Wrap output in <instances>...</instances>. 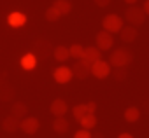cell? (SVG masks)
I'll return each instance as SVG.
<instances>
[{
    "instance_id": "cell-1",
    "label": "cell",
    "mask_w": 149,
    "mask_h": 138,
    "mask_svg": "<svg viewBox=\"0 0 149 138\" xmlns=\"http://www.w3.org/2000/svg\"><path fill=\"white\" fill-rule=\"evenodd\" d=\"M132 59H133V54L130 51H126V49H116L109 56V65L114 66V68H125V66H128L132 63Z\"/></svg>"
},
{
    "instance_id": "cell-2",
    "label": "cell",
    "mask_w": 149,
    "mask_h": 138,
    "mask_svg": "<svg viewBox=\"0 0 149 138\" xmlns=\"http://www.w3.org/2000/svg\"><path fill=\"white\" fill-rule=\"evenodd\" d=\"M123 26H125V21H123V18L118 16V14H107V16L102 19V28H104L105 32L112 33V35H114V33H119Z\"/></svg>"
},
{
    "instance_id": "cell-3",
    "label": "cell",
    "mask_w": 149,
    "mask_h": 138,
    "mask_svg": "<svg viewBox=\"0 0 149 138\" xmlns=\"http://www.w3.org/2000/svg\"><path fill=\"white\" fill-rule=\"evenodd\" d=\"M125 19L128 21V25H132V26H140V25H144V21H146V12L142 11V7H137V6H130L128 9H126V12H125Z\"/></svg>"
},
{
    "instance_id": "cell-4",
    "label": "cell",
    "mask_w": 149,
    "mask_h": 138,
    "mask_svg": "<svg viewBox=\"0 0 149 138\" xmlns=\"http://www.w3.org/2000/svg\"><path fill=\"white\" fill-rule=\"evenodd\" d=\"M90 74L95 79H100V81L102 79H107L111 75V65H109V61H104V59L95 61L91 65V68H90Z\"/></svg>"
},
{
    "instance_id": "cell-5",
    "label": "cell",
    "mask_w": 149,
    "mask_h": 138,
    "mask_svg": "<svg viewBox=\"0 0 149 138\" xmlns=\"http://www.w3.org/2000/svg\"><path fill=\"white\" fill-rule=\"evenodd\" d=\"M95 46H97L102 52H104V51H109V49L114 46V35L109 33V32H105V30L98 32L97 37H95Z\"/></svg>"
},
{
    "instance_id": "cell-6",
    "label": "cell",
    "mask_w": 149,
    "mask_h": 138,
    "mask_svg": "<svg viewBox=\"0 0 149 138\" xmlns=\"http://www.w3.org/2000/svg\"><path fill=\"white\" fill-rule=\"evenodd\" d=\"M95 110H97V103L95 101L79 103V105H76V107L72 108V115H74V119H76V121H79L81 117H84L88 114H95Z\"/></svg>"
},
{
    "instance_id": "cell-7",
    "label": "cell",
    "mask_w": 149,
    "mask_h": 138,
    "mask_svg": "<svg viewBox=\"0 0 149 138\" xmlns=\"http://www.w3.org/2000/svg\"><path fill=\"white\" fill-rule=\"evenodd\" d=\"M39 119L37 117H32V115H26L19 121V129L25 133V135H35L39 131Z\"/></svg>"
},
{
    "instance_id": "cell-8",
    "label": "cell",
    "mask_w": 149,
    "mask_h": 138,
    "mask_svg": "<svg viewBox=\"0 0 149 138\" xmlns=\"http://www.w3.org/2000/svg\"><path fill=\"white\" fill-rule=\"evenodd\" d=\"M72 70L68 66H65V65H61V66H56L54 70H53V79L58 82V84H67V82H70L72 81Z\"/></svg>"
},
{
    "instance_id": "cell-9",
    "label": "cell",
    "mask_w": 149,
    "mask_h": 138,
    "mask_svg": "<svg viewBox=\"0 0 149 138\" xmlns=\"http://www.w3.org/2000/svg\"><path fill=\"white\" fill-rule=\"evenodd\" d=\"M86 65H93L95 61L102 59V51L97 47V46H90V47H84V52H83V58H81Z\"/></svg>"
},
{
    "instance_id": "cell-10",
    "label": "cell",
    "mask_w": 149,
    "mask_h": 138,
    "mask_svg": "<svg viewBox=\"0 0 149 138\" xmlns=\"http://www.w3.org/2000/svg\"><path fill=\"white\" fill-rule=\"evenodd\" d=\"M90 65H86L83 59H77V63L74 65L70 70H72V75L76 77V79H86L88 75H90Z\"/></svg>"
},
{
    "instance_id": "cell-11",
    "label": "cell",
    "mask_w": 149,
    "mask_h": 138,
    "mask_svg": "<svg viewBox=\"0 0 149 138\" xmlns=\"http://www.w3.org/2000/svg\"><path fill=\"white\" fill-rule=\"evenodd\" d=\"M49 110H51V114H53L54 117H63V115L68 112V105H67V101H65V100L56 98V100H53V101H51Z\"/></svg>"
},
{
    "instance_id": "cell-12",
    "label": "cell",
    "mask_w": 149,
    "mask_h": 138,
    "mask_svg": "<svg viewBox=\"0 0 149 138\" xmlns=\"http://www.w3.org/2000/svg\"><path fill=\"white\" fill-rule=\"evenodd\" d=\"M7 23L13 28H21V26L26 25V16L23 12H19V11H14V12H11L7 16Z\"/></svg>"
},
{
    "instance_id": "cell-13",
    "label": "cell",
    "mask_w": 149,
    "mask_h": 138,
    "mask_svg": "<svg viewBox=\"0 0 149 138\" xmlns=\"http://www.w3.org/2000/svg\"><path fill=\"white\" fill-rule=\"evenodd\" d=\"M19 65H21L23 70H33V68L37 66V56L33 52H26V54L21 56Z\"/></svg>"
},
{
    "instance_id": "cell-14",
    "label": "cell",
    "mask_w": 149,
    "mask_h": 138,
    "mask_svg": "<svg viewBox=\"0 0 149 138\" xmlns=\"http://www.w3.org/2000/svg\"><path fill=\"white\" fill-rule=\"evenodd\" d=\"M137 35H139V32H137V28H135V26H132V25L123 26V28H121V32H119V37H121V40H123V42H133V40L137 39Z\"/></svg>"
},
{
    "instance_id": "cell-15",
    "label": "cell",
    "mask_w": 149,
    "mask_h": 138,
    "mask_svg": "<svg viewBox=\"0 0 149 138\" xmlns=\"http://www.w3.org/2000/svg\"><path fill=\"white\" fill-rule=\"evenodd\" d=\"M2 128H4V131H7V133H14L16 129H19V119L14 117V115H7V117L2 121Z\"/></svg>"
},
{
    "instance_id": "cell-16",
    "label": "cell",
    "mask_w": 149,
    "mask_h": 138,
    "mask_svg": "<svg viewBox=\"0 0 149 138\" xmlns=\"http://www.w3.org/2000/svg\"><path fill=\"white\" fill-rule=\"evenodd\" d=\"M53 56H54V59H56V61H60V63L67 61V59L70 58L68 47H65V46H56V47L53 49Z\"/></svg>"
},
{
    "instance_id": "cell-17",
    "label": "cell",
    "mask_w": 149,
    "mask_h": 138,
    "mask_svg": "<svg viewBox=\"0 0 149 138\" xmlns=\"http://www.w3.org/2000/svg\"><path fill=\"white\" fill-rule=\"evenodd\" d=\"M11 115H14V117H18V119L26 117V115H28V108H26V105L21 103V101H16V103L13 105V108H11Z\"/></svg>"
},
{
    "instance_id": "cell-18",
    "label": "cell",
    "mask_w": 149,
    "mask_h": 138,
    "mask_svg": "<svg viewBox=\"0 0 149 138\" xmlns=\"http://www.w3.org/2000/svg\"><path fill=\"white\" fill-rule=\"evenodd\" d=\"M53 129L58 133V135H63L68 131V121L65 117H54L53 121Z\"/></svg>"
},
{
    "instance_id": "cell-19",
    "label": "cell",
    "mask_w": 149,
    "mask_h": 138,
    "mask_svg": "<svg viewBox=\"0 0 149 138\" xmlns=\"http://www.w3.org/2000/svg\"><path fill=\"white\" fill-rule=\"evenodd\" d=\"M53 7H54L61 16H65V14H68V12L72 11V4L68 2V0H54V2H53Z\"/></svg>"
},
{
    "instance_id": "cell-20",
    "label": "cell",
    "mask_w": 149,
    "mask_h": 138,
    "mask_svg": "<svg viewBox=\"0 0 149 138\" xmlns=\"http://www.w3.org/2000/svg\"><path fill=\"white\" fill-rule=\"evenodd\" d=\"M123 117L126 122H137L140 119V110L137 107H128L125 112H123Z\"/></svg>"
},
{
    "instance_id": "cell-21",
    "label": "cell",
    "mask_w": 149,
    "mask_h": 138,
    "mask_svg": "<svg viewBox=\"0 0 149 138\" xmlns=\"http://www.w3.org/2000/svg\"><path fill=\"white\" fill-rule=\"evenodd\" d=\"M79 124H81L83 129H93L97 126V115L95 114H88V115L79 119Z\"/></svg>"
},
{
    "instance_id": "cell-22",
    "label": "cell",
    "mask_w": 149,
    "mask_h": 138,
    "mask_svg": "<svg viewBox=\"0 0 149 138\" xmlns=\"http://www.w3.org/2000/svg\"><path fill=\"white\" fill-rule=\"evenodd\" d=\"M68 52H70V58L81 59L83 58V52H84V46H81V44H72L68 47Z\"/></svg>"
},
{
    "instance_id": "cell-23",
    "label": "cell",
    "mask_w": 149,
    "mask_h": 138,
    "mask_svg": "<svg viewBox=\"0 0 149 138\" xmlns=\"http://www.w3.org/2000/svg\"><path fill=\"white\" fill-rule=\"evenodd\" d=\"M44 18H46V21H49V23H54V21H58L60 18H61V14L51 6L49 9H46V12H44Z\"/></svg>"
},
{
    "instance_id": "cell-24",
    "label": "cell",
    "mask_w": 149,
    "mask_h": 138,
    "mask_svg": "<svg viewBox=\"0 0 149 138\" xmlns=\"http://www.w3.org/2000/svg\"><path fill=\"white\" fill-rule=\"evenodd\" d=\"M74 138H93V135L90 129H79L74 133Z\"/></svg>"
},
{
    "instance_id": "cell-25",
    "label": "cell",
    "mask_w": 149,
    "mask_h": 138,
    "mask_svg": "<svg viewBox=\"0 0 149 138\" xmlns=\"http://www.w3.org/2000/svg\"><path fill=\"white\" fill-rule=\"evenodd\" d=\"M114 74H116V75H114V77H116V79H118V81H123V79H125V77H126V72H125V70H123V68H118V72H114Z\"/></svg>"
},
{
    "instance_id": "cell-26",
    "label": "cell",
    "mask_w": 149,
    "mask_h": 138,
    "mask_svg": "<svg viewBox=\"0 0 149 138\" xmlns=\"http://www.w3.org/2000/svg\"><path fill=\"white\" fill-rule=\"evenodd\" d=\"M93 2L98 6V7H107L111 4V0H93Z\"/></svg>"
},
{
    "instance_id": "cell-27",
    "label": "cell",
    "mask_w": 149,
    "mask_h": 138,
    "mask_svg": "<svg viewBox=\"0 0 149 138\" xmlns=\"http://www.w3.org/2000/svg\"><path fill=\"white\" fill-rule=\"evenodd\" d=\"M142 11L146 12V16H149V0H146V2L142 4Z\"/></svg>"
},
{
    "instance_id": "cell-28",
    "label": "cell",
    "mask_w": 149,
    "mask_h": 138,
    "mask_svg": "<svg viewBox=\"0 0 149 138\" xmlns=\"http://www.w3.org/2000/svg\"><path fill=\"white\" fill-rule=\"evenodd\" d=\"M118 138H133V135H130V133H121Z\"/></svg>"
},
{
    "instance_id": "cell-29",
    "label": "cell",
    "mask_w": 149,
    "mask_h": 138,
    "mask_svg": "<svg viewBox=\"0 0 149 138\" xmlns=\"http://www.w3.org/2000/svg\"><path fill=\"white\" fill-rule=\"evenodd\" d=\"M125 2H126L128 6H135V4H137V0H125Z\"/></svg>"
},
{
    "instance_id": "cell-30",
    "label": "cell",
    "mask_w": 149,
    "mask_h": 138,
    "mask_svg": "<svg viewBox=\"0 0 149 138\" xmlns=\"http://www.w3.org/2000/svg\"><path fill=\"white\" fill-rule=\"evenodd\" d=\"M0 84H2V77H0Z\"/></svg>"
}]
</instances>
